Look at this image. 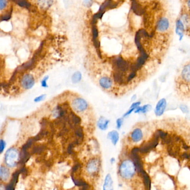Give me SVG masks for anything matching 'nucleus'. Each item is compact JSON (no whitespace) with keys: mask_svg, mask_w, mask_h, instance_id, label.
Masks as SVG:
<instances>
[{"mask_svg":"<svg viewBox=\"0 0 190 190\" xmlns=\"http://www.w3.org/2000/svg\"><path fill=\"white\" fill-rule=\"evenodd\" d=\"M136 168L133 161L130 159H125L119 165V176L124 180H131L135 175Z\"/></svg>","mask_w":190,"mask_h":190,"instance_id":"obj_1","label":"nucleus"},{"mask_svg":"<svg viewBox=\"0 0 190 190\" xmlns=\"http://www.w3.org/2000/svg\"><path fill=\"white\" fill-rule=\"evenodd\" d=\"M20 158L18 151L15 148H10L4 155V162L7 166L14 167L17 165Z\"/></svg>","mask_w":190,"mask_h":190,"instance_id":"obj_2","label":"nucleus"},{"mask_svg":"<svg viewBox=\"0 0 190 190\" xmlns=\"http://www.w3.org/2000/svg\"><path fill=\"white\" fill-rule=\"evenodd\" d=\"M112 65L115 71L125 72L129 68L128 62L121 57H117L114 58L112 61Z\"/></svg>","mask_w":190,"mask_h":190,"instance_id":"obj_3","label":"nucleus"},{"mask_svg":"<svg viewBox=\"0 0 190 190\" xmlns=\"http://www.w3.org/2000/svg\"><path fill=\"white\" fill-rule=\"evenodd\" d=\"M171 27V23L168 18L165 16H162L159 18L156 22V30L161 32H166L170 30Z\"/></svg>","mask_w":190,"mask_h":190,"instance_id":"obj_4","label":"nucleus"},{"mask_svg":"<svg viewBox=\"0 0 190 190\" xmlns=\"http://www.w3.org/2000/svg\"><path fill=\"white\" fill-rule=\"evenodd\" d=\"M100 167V160L97 159L90 160L86 166V173L90 175H95L98 173Z\"/></svg>","mask_w":190,"mask_h":190,"instance_id":"obj_5","label":"nucleus"},{"mask_svg":"<svg viewBox=\"0 0 190 190\" xmlns=\"http://www.w3.org/2000/svg\"><path fill=\"white\" fill-rule=\"evenodd\" d=\"M35 83V79L33 76L27 74L22 77L21 80V85L22 87L25 90H30L32 89Z\"/></svg>","mask_w":190,"mask_h":190,"instance_id":"obj_6","label":"nucleus"},{"mask_svg":"<svg viewBox=\"0 0 190 190\" xmlns=\"http://www.w3.org/2000/svg\"><path fill=\"white\" fill-rule=\"evenodd\" d=\"M72 108L77 112H82L86 110L87 107V103L86 101L82 98H76L72 102Z\"/></svg>","mask_w":190,"mask_h":190,"instance_id":"obj_7","label":"nucleus"},{"mask_svg":"<svg viewBox=\"0 0 190 190\" xmlns=\"http://www.w3.org/2000/svg\"><path fill=\"white\" fill-rule=\"evenodd\" d=\"M167 106V102L165 98H162L157 102L155 108V114L157 116H161L164 114Z\"/></svg>","mask_w":190,"mask_h":190,"instance_id":"obj_8","label":"nucleus"},{"mask_svg":"<svg viewBox=\"0 0 190 190\" xmlns=\"http://www.w3.org/2000/svg\"><path fill=\"white\" fill-rule=\"evenodd\" d=\"M186 27L185 26L183 22L180 18H178L176 22V33L177 35L180 37V40H181L183 36L185 31H186Z\"/></svg>","mask_w":190,"mask_h":190,"instance_id":"obj_9","label":"nucleus"},{"mask_svg":"<svg viewBox=\"0 0 190 190\" xmlns=\"http://www.w3.org/2000/svg\"><path fill=\"white\" fill-rule=\"evenodd\" d=\"M182 80L186 83H190V63L186 64L183 67L181 73Z\"/></svg>","mask_w":190,"mask_h":190,"instance_id":"obj_10","label":"nucleus"},{"mask_svg":"<svg viewBox=\"0 0 190 190\" xmlns=\"http://www.w3.org/2000/svg\"><path fill=\"white\" fill-rule=\"evenodd\" d=\"M131 137L132 141L134 142H138L141 140L143 137V133L140 129L136 128L133 131Z\"/></svg>","mask_w":190,"mask_h":190,"instance_id":"obj_11","label":"nucleus"},{"mask_svg":"<svg viewBox=\"0 0 190 190\" xmlns=\"http://www.w3.org/2000/svg\"><path fill=\"white\" fill-rule=\"evenodd\" d=\"M113 185V180L110 173L107 174L103 185V190H110Z\"/></svg>","mask_w":190,"mask_h":190,"instance_id":"obj_12","label":"nucleus"},{"mask_svg":"<svg viewBox=\"0 0 190 190\" xmlns=\"http://www.w3.org/2000/svg\"><path fill=\"white\" fill-rule=\"evenodd\" d=\"M54 0H37V4L42 9L46 10L53 4Z\"/></svg>","mask_w":190,"mask_h":190,"instance_id":"obj_13","label":"nucleus"},{"mask_svg":"<svg viewBox=\"0 0 190 190\" xmlns=\"http://www.w3.org/2000/svg\"><path fill=\"white\" fill-rule=\"evenodd\" d=\"M9 168L4 167H0V179L3 181H6L9 179Z\"/></svg>","mask_w":190,"mask_h":190,"instance_id":"obj_14","label":"nucleus"},{"mask_svg":"<svg viewBox=\"0 0 190 190\" xmlns=\"http://www.w3.org/2000/svg\"><path fill=\"white\" fill-rule=\"evenodd\" d=\"M99 83L102 87L105 89H110L112 84V82L110 78L107 77H102L101 79L100 80Z\"/></svg>","mask_w":190,"mask_h":190,"instance_id":"obj_15","label":"nucleus"},{"mask_svg":"<svg viewBox=\"0 0 190 190\" xmlns=\"http://www.w3.org/2000/svg\"><path fill=\"white\" fill-rule=\"evenodd\" d=\"M114 79L116 83L119 84H123L124 83V72L115 71V72L114 73Z\"/></svg>","mask_w":190,"mask_h":190,"instance_id":"obj_16","label":"nucleus"},{"mask_svg":"<svg viewBox=\"0 0 190 190\" xmlns=\"http://www.w3.org/2000/svg\"><path fill=\"white\" fill-rule=\"evenodd\" d=\"M108 138L114 145H116L119 139V134L116 131H112L108 133Z\"/></svg>","mask_w":190,"mask_h":190,"instance_id":"obj_17","label":"nucleus"},{"mask_svg":"<svg viewBox=\"0 0 190 190\" xmlns=\"http://www.w3.org/2000/svg\"><path fill=\"white\" fill-rule=\"evenodd\" d=\"M108 124H109V121L105 119L104 117H101L98 120L97 125L100 129H101L102 130H105L107 128Z\"/></svg>","mask_w":190,"mask_h":190,"instance_id":"obj_18","label":"nucleus"},{"mask_svg":"<svg viewBox=\"0 0 190 190\" xmlns=\"http://www.w3.org/2000/svg\"><path fill=\"white\" fill-rule=\"evenodd\" d=\"M16 4H17L21 7L27 9L28 10H30L32 7L31 3L28 0H18Z\"/></svg>","mask_w":190,"mask_h":190,"instance_id":"obj_19","label":"nucleus"},{"mask_svg":"<svg viewBox=\"0 0 190 190\" xmlns=\"http://www.w3.org/2000/svg\"><path fill=\"white\" fill-rule=\"evenodd\" d=\"M152 107L150 105H146L142 107H138L135 111V113H143L145 114L146 112L150 111L151 110Z\"/></svg>","mask_w":190,"mask_h":190,"instance_id":"obj_20","label":"nucleus"},{"mask_svg":"<svg viewBox=\"0 0 190 190\" xmlns=\"http://www.w3.org/2000/svg\"><path fill=\"white\" fill-rule=\"evenodd\" d=\"M12 9H11L9 11H8L7 12L1 15V22L2 21H8L12 17Z\"/></svg>","mask_w":190,"mask_h":190,"instance_id":"obj_21","label":"nucleus"},{"mask_svg":"<svg viewBox=\"0 0 190 190\" xmlns=\"http://www.w3.org/2000/svg\"><path fill=\"white\" fill-rule=\"evenodd\" d=\"M75 133L76 136L79 138L80 139H82L84 137V132L82 128L79 126H76L75 127Z\"/></svg>","mask_w":190,"mask_h":190,"instance_id":"obj_22","label":"nucleus"},{"mask_svg":"<svg viewBox=\"0 0 190 190\" xmlns=\"http://www.w3.org/2000/svg\"><path fill=\"white\" fill-rule=\"evenodd\" d=\"M81 78H82V75L80 72H76L75 73L72 75V81L74 83L76 84L80 82V80H81Z\"/></svg>","mask_w":190,"mask_h":190,"instance_id":"obj_23","label":"nucleus"},{"mask_svg":"<svg viewBox=\"0 0 190 190\" xmlns=\"http://www.w3.org/2000/svg\"><path fill=\"white\" fill-rule=\"evenodd\" d=\"M146 60L143 58L141 56H140V57L137 58V62H136V64L138 66L140 67V68L145 63V61H146Z\"/></svg>","mask_w":190,"mask_h":190,"instance_id":"obj_24","label":"nucleus"},{"mask_svg":"<svg viewBox=\"0 0 190 190\" xmlns=\"http://www.w3.org/2000/svg\"><path fill=\"white\" fill-rule=\"evenodd\" d=\"M7 6V0H0V11L4 10Z\"/></svg>","mask_w":190,"mask_h":190,"instance_id":"obj_25","label":"nucleus"},{"mask_svg":"<svg viewBox=\"0 0 190 190\" xmlns=\"http://www.w3.org/2000/svg\"><path fill=\"white\" fill-rule=\"evenodd\" d=\"M180 108L183 114H187L189 112L188 107L185 105H181L180 106Z\"/></svg>","mask_w":190,"mask_h":190,"instance_id":"obj_26","label":"nucleus"},{"mask_svg":"<svg viewBox=\"0 0 190 190\" xmlns=\"http://www.w3.org/2000/svg\"><path fill=\"white\" fill-rule=\"evenodd\" d=\"M6 147V143L4 140H0V154H2Z\"/></svg>","mask_w":190,"mask_h":190,"instance_id":"obj_27","label":"nucleus"},{"mask_svg":"<svg viewBox=\"0 0 190 190\" xmlns=\"http://www.w3.org/2000/svg\"><path fill=\"white\" fill-rule=\"evenodd\" d=\"M48 79H49V77L48 76H46L43 79V80L41 81V84L42 87H48V84L47 83V81Z\"/></svg>","mask_w":190,"mask_h":190,"instance_id":"obj_28","label":"nucleus"},{"mask_svg":"<svg viewBox=\"0 0 190 190\" xmlns=\"http://www.w3.org/2000/svg\"><path fill=\"white\" fill-rule=\"evenodd\" d=\"M46 95H40L38 97H36L34 99V102H39L42 101H43L44 100V98H46Z\"/></svg>","mask_w":190,"mask_h":190,"instance_id":"obj_29","label":"nucleus"},{"mask_svg":"<svg viewBox=\"0 0 190 190\" xmlns=\"http://www.w3.org/2000/svg\"><path fill=\"white\" fill-rule=\"evenodd\" d=\"M136 76V72L132 71V72L129 75L128 77L127 78V81L128 82L131 81Z\"/></svg>","mask_w":190,"mask_h":190,"instance_id":"obj_30","label":"nucleus"},{"mask_svg":"<svg viewBox=\"0 0 190 190\" xmlns=\"http://www.w3.org/2000/svg\"><path fill=\"white\" fill-rule=\"evenodd\" d=\"M122 124V119H117V121H116L117 128H119V129L121 128Z\"/></svg>","mask_w":190,"mask_h":190,"instance_id":"obj_31","label":"nucleus"},{"mask_svg":"<svg viewBox=\"0 0 190 190\" xmlns=\"http://www.w3.org/2000/svg\"><path fill=\"white\" fill-rule=\"evenodd\" d=\"M186 6L187 9L190 10V0H186Z\"/></svg>","mask_w":190,"mask_h":190,"instance_id":"obj_32","label":"nucleus"},{"mask_svg":"<svg viewBox=\"0 0 190 190\" xmlns=\"http://www.w3.org/2000/svg\"><path fill=\"white\" fill-rule=\"evenodd\" d=\"M0 190H7V189L4 187V185L0 184Z\"/></svg>","mask_w":190,"mask_h":190,"instance_id":"obj_33","label":"nucleus"},{"mask_svg":"<svg viewBox=\"0 0 190 190\" xmlns=\"http://www.w3.org/2000/svg\"><path fill=\"white\" fill-rule=\"evenodd\" d=\"M9 1H11L12 2H14V3H15V4H16V2H17L18 0H9Z\"/></svg>","mask_w":190,"mask_h":190,"instance_id":"obj_34","label":"nucleus"},{"mask_svg":"<svg viewBox=\"0 0 190 190\" xmlns=\"http://www.w3.org/2000/svg\"><path fill=\"white\" fill-rule=\"evenodd\" d=\"M1 22V16H0V22Z\"/></svg>","mask_w":190,"mask_h":190,"instance_id":"obj_35","label":"nucleus"},{"mask_svg":"<svg viewBox=\"0 0 190 190\" xmlns=\"http://www.w3.org/2000/svg\"><path fill=\"white\" fill-rule=\"evenodd\" d=\"M110 190H114V189H111Z\"/></svg>","mask_w":190,"mask_h":190,"instance_id":"obj_36","label":"nucleus"}]
</instances>
